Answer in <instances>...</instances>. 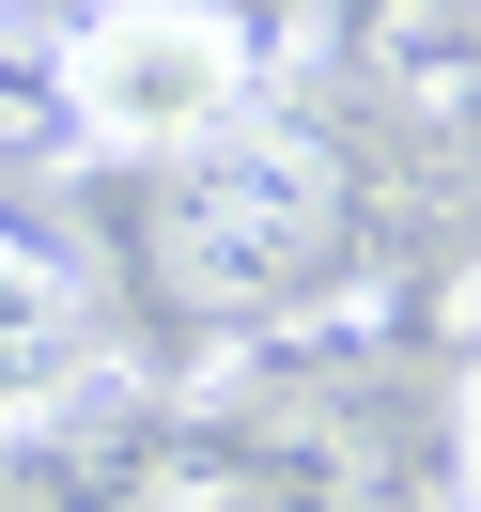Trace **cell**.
<instances>
[{
    "label": "cell",
    "mask_w": 481,
    "mask_h": 512,
    "mask_svg": "<svg viewBox=\"0 0 481 512\" xmlns=\"http://www.w3.org/2000/svg\"><path fill=\"white\" fill-rule=\"evenodd\" d=\"M47 94H63V125L94 156L202 171L264 109V32H233L218 0H78L63 47H47Z\"/></svg>",
    "instance_id": "6da1fadb"
},
{
    "label": "cell",
    "mask_w": 481,
    "mask_h": 512,
    "mask_svg": "<svg viewBox=\"0 0 481 512\" xmlns=\"http://www.w3.org/2000/svg\"><path fill=\"white\" fill-rule=\"evenodd\" d=\"M94 373H109V311H94V280H78L47 233L0 218V435H47Z\"/></svg>",
    "instance_id": "7a4b0ae2"
},
{
    "label": "cell",
    "mask_w": 481,
    "mask_h": 512,
    "mask_svg": "<svg viewBox=\"0 0 481 512\" xmlns=\"http://www.w3.org/2000/svg\"><path fill=\"white\" fill-rule=\"evenodd\" d=\"M466 512H481V388H466Z\"/></svg>",
    "instance_id": "3957f363"
}]
</instances>
